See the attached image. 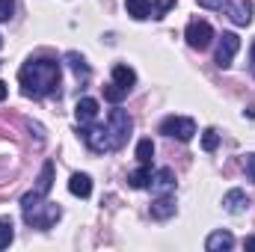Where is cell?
<instances>
[{
  "instance_id": "cell-1",
  "label": "cell",
  "mask_w": 255,
  "mask_h": 252,
  "mask_svg": "<svg viewBox=\"0 0 255 252\" xmlns=\"http://www.w3.org/2000/svg\"><path fill=\"white\" fill-rule=\"evenodd\" d=\"M18 83L27 98H48L60 89V63L48 57L27 60L18 71Z\"/></svg>"
},
{
  "instance_id": "cell-2",
  "label": "cell",
  "mask_w": 255,
  "mask_h": 252,
  "mask_svg": "<svg viewBox=\"0 0 255 252\" xmlns=\"http://www.w3.org/2000/svg\"><path fill=\"white\" fill-rule=\"evenodd\" d=\"M63 217V208L60 205H54V202H42V205H36L33 211H24V220H27V226L30 229H51L57 220Z\"/></svg>"
},
{
  "instance_id": "cell-3",
  "label": "cell",
  "mask_w": 255,
  "mask_h": 252,
  "mask_svg": "<svg viewBox=\"0 0 255 252\" xmlns=\"http://www.w3.org/2000/svg\"><path fill=\"white\" fill-rule=\"evenodd\" d=\"M107 130H110V139H113V151L116 148H122L128 142V136H130V130H133V119L128 116L125 110H110V119H107Z\"/></svg>"
},
{
  "instance_id": "cell-4",
  "label": "cell",
  "mask_w": 255,
  "mask_h": 252,
  "mask_svg": "<svg viewBox=\"0 0 255 252\" xmlns=\"http://www.w3.org/2000/svg\"><path fill=\"white\" fill-rule=\"evenodd\" d=\"M160 133L175 136V139H181V142H190L193 136H196V122L187 119V116H166V119L160 122Z\"/></svg>"
},
{
  "instance_id": "cell-5",
  "label": "cell",
  "mask_w": 255,
  "mask_h": 252,
  "mask_svg": "<svg viewBox=\"0 0 255 252\" xmlns=\"http://www.w3.org/2000/svg\"><path fill=\"white\" fill-rule=\"evenodd\" d=\"M80 136L83 142L95 151V154H104V151H113V139H110V130L101 125H80Z\"/></svg>"
},
{
  "instance_id": "cell-6",
  "label": "cell",
  "mask_w": 255,
  "mask_h": 252,
  "mask_svg": "<svg viewBox=\"0 0 255 252\" xmlns=\"http://www.w3.org/2000/svg\"><path fill=\"white\" fill-rule=\"evenodd\" d=\"M184 39H187V45L196 48V51H205L211 42H214V27L208 24V21H190L187 24V30H184Z\"/></svg>"
},
{
  "instance_id": "cell-7",
  "label": "cell",
  "mask_w": 255,
  "mask_h": 252,
  "mask_svg": "<svg viewBox=\"0 0 255 252\" xmlns=\"http://www.w3.org/2000/svg\"><path fill=\"white\" fill-rule=\"evenodd\" d=\"M238 51H241L238 33H223V36H220V45H217V65H220V68H229Z\"/></svg>"
},
{
  "instance_id": "cell-8",
  "label": "cell",
  "mask_w": 255,
  "mask_h": 252,
  "mask_svg": "<svg viewBox=\"0 0 255 252\" xmlns=\"http://www.w3.org/2000/svg\"><path fill=\"white\" fill-rule=\"evenodd\" d=\"M229 18L238 27H247L253 21V0H229Z\"/></svg>"
},
{
  "instance_id": "cell-9",
  "label": "cell",
  "mask_w": 255,
  "mask_h": 252,
  "mask_svg": "<svg viewBox=\"0 0 255 252\" xmlns=\"http://www.w3.org/2000/svg\"><path fill=\"white\" fill-rule=\"evenodd\" d=\"M151 217H154V220H169V217H175V196H172V193H160V196L151 202Z\"/></svg>"
},
{
  "instance_id": "cell-10",
  "label": "cell",
  "mask_w": 255,
  "mask_h": 252,
  "mask_svg": "<svg viewBox=\"0 0 255 252\" xmlns=\"http://www.w3.org/2000/svg\"><path fill=\"white\" fill-rule=\"evenodd\" d=\"M74 116H77L80 125H92L98 119V101L95 98H80L77 107H74Z\"/></svg>"
},
{
  "instance_id": "cell-11",
  "label": "cell",
  "mask_w": 255,
  "mask_h": 252,
  "mask_svg": "<svg viewBox=\"0 0 255 252\" xmlns=\"http://www.w3.org/2000/svg\"><path fill=\"white\" fill-rule=\"evenodd\" d=\"M235 247V235L232 232H214V235H208V241H205V250L208 252H229Z\"/></svg>"
},
{
  "instance_id": "cell-12",
  "label": "cell",
  "mask_w": 255,
  "mask_h": 252,
  "mask_svg": "<svg viewBox=\"0 0 255 252\" xmlns=\"http://www.w3.org/2000/svg\"><path fill=\"white\" fill-rule=\"evenodd\" d=\"M148 187L157 190V193H172V190H175V172H172L169 166L151 172V184H148Z\"/></svg>"
},
{
  "instance_id": "cell-13",
  "label": "cell",
  "mask_w": 255,
  "mask_h": 252,
  "mask_svg": "<svg viewBox=\"0 0 255 252\" xmlns=\"http://www.w3.org/2000/svg\"><path fill=\"white\" fill-rule=\"evenodd\" d=\"M247 205H250V199H247L244 190H229V193L223 196V208H226L229 214H244Z\"/></svg>"
},
{
  "instance_id": "cell-14",
  "label": "cell",
  "mask_w": 255,
  "mask_h": 252,
  "mask_svg": "<svg viewBox=\"0 0 255 252\" xmlns=\"http://www.w3.org/2000/svg\"><path fill=\"white\" fill-rule=\"evenodd\" d=\"M68 190H71V196L89 199V196H92V178L83 175V172H74V175L68 178Z\"/></svg>"
},
{
  "instance_id": "cell-15",
  "label": "cell",
  "mask_w": 255,
  "mask_h": 252,
  "mask_svg": "<svg viewBox=\"0 0 255 252\" xmlns=\"http://www.w3.org/2000/svg\"><path fill=\"white\" fill-rule=\"evenodd\" d=\"M51 187H54V160H48L45 166H42V172H39V178H36V187H33V193H39L42 199L51 193Z\"/></svg>"
},
{
  "instance_id": "cell-16",
  "label": "cell",
  "mask_w": 255,
  "mask_h": 252,
  "mask_svg": "<svg viewBox=\"0 0 255 252\" xmlns=\"http://www.w3.org/2000/svg\"><path fill=\"white\" fill-rule=\"evenodd\" d=\"M65 63L71 65V71H74V77H77V80H89V74H92V71H89V65H86V60H83L80 54L68 51V54H65Z\"/></svg>"
},
{
  "instance_id": "cell-17",
  "label": "cell",
  "mask_w": 255,
  "mask_h": 252,
  "mask_svg": "<svg viewBox=\"0 0 255 252\" xmlns=\"http://www.w3.org/2000/svg\"><path fill=\"white\" fill-rule=\"evenodd\" d=\"M113 83L125 86L128 92H130V89H133V83H136V71H133L130 65H116V68H113Z\"/></svg>"
},
{
  "instance_id": "cell-18",
  "label": "cell",
  "mask_w": 255,
  "mask_h": 252,
  "mask_svg": "<svg viewBox=\"0 0 255 252\" xmlns=\"http://www.w3.org/2000/svg\"><path fill=\"white\" fill-rule=\"evenodd\" d=\"M125 9H128V15L136 18V21L151 18V3L148 0H125Z\"/></svg>"
},
{
  "instance_id": "cell-19",
  "label": "cell",
  "mask_w": 255,
  "mask_h": 252,
  "mask_svg": "<svg viewBox=\"0 0 255 252\" xmlns=\"http://www.w3.org/2000/svg\"><path fill=\"white\" fill-rule=\"evenodd\" d=\"M128 184H130L133 190H145L148 184H151V169H148V166H139L136 172L128 175Z\"/></svg>"
},
{
  "instance_id": "cell-20",
  "label": "cell",
  "mask_w": 255,
  "mask_h": 252,
  "mask_svg": "<svg viewBox=\"0 0 255 252\" xmlns=\"http://www.w3.org/2000/svg\"><path fill=\"white\" fill-rule=\"evenodd\" d=\"M151 157H154V142H151V139H139V142H136V160H139L142 166H148Z\"/></svg>"
},
{
  "instance_id": "cell-21",
  "label": "cell",
  "mask_w": 255,
  "mask_h": 252,
  "mask_svg": "<svg viewBox=\"0 0 255 252\" xmlns=\"http://www.w3.org/2000/svg\"><path fill=\"white\" fill-rule=\"evenodd\" d=\"M15 238V223L9 217H0V250H6Z\"/></svg>"
},
{
  "instance_id": "cell-22",
  "label": "cell",
  "mask_w": 255,
  "mask_h": 252,
  "mask_svg": "<svg viewBox=\"0 0 255 252\" xmlns=\"http://www.w3.org/2000/svg\"><path fill=\"white\" fill-rule=\"evenodd\" d=\"M104 98H107L110 104H119L122 98H128V89L119 86V83H110V86H104Z\"/></svg>"
},
{
  "instance_id": "cell-23",
  "label": "cell",
  "mask_w": 255,
  "mask_h": 252,
  "mask_svg": "<svg viewBox=\"0 0 255 252\" xmlns=\"http://www.w3.org/2000/svg\"><path fill=\"white\" fill-rule=\"evenodd\" d=\"M217 145H220V133H217L214 127H208V130L202 133V148H205V151H214Z\"/></svg>"
},
{
  "instance_id": "cell-24",
  "label": "cell",
  "mask_w": 255,
  "mask_h": 252,
  "mask_svg": "<svg viewBox=\"0 0 255 252\" xmlns=\"http://www.w3.org/2000/svg\"><path fill=\"white\" fill-rule=\"evenodd\" d=\"M172 6H175V0H154V18H163Z\"/></svg>"
},
{
  "instance_id": "cell-25",
  "label": "cell",
  "mask_w": 255,
  "mask_h": 252,
  "mask_svg": "<svg viewBox=\"0 0 255 252\" xmlns=\"http://www.w3.org/2000/svg\"><path fill=\"white\" fill-rule=\"evenodd\" d=\"M12 12H15V0H0V24H3V21H9V18H12Z\"/></svg>"
},
{
  "instance_id": "cell-26",
  "label": "cell",
  "mask_w": 255,
  "mask_h": 252,
  "mask_svg": "<svg viewBox=\"0 0 255 252\" xmlns=\"http://www.w3.org/2000/svg\"><path fill=\"white\" fill-rule=\"evenodd\" d=\"M202 9H223V6H229V0H196Z\"/></svg>"
},
{
  "instance_id": "cell-27",
  "label": "cell",
  "mask_w": 255,
  "mask_h": 252,
  "mask_svg": "<svg viewBox=\"0 0 255 252\" xmlns=\"http://www.w3.org/2000/svg\"><path fill=\"white\" fill-rule=\"evenodd\" d=\"M247 175H250V181L255 184V154H247Z\"/></svg>"
},
{
  "instance_id": "cell-28",
  "label": "cell",
  "mask_w": 255,
  "mask_h": 252,
  "mask_svg": "<svg viewBox=\"0 0 255 252\" xmlns=\"http://www.w3.org/2000/svg\"><path fill=\"white\" fill-rule=\"evenodd\" d=\"M6 95H9V86H6V83H3V80H0V101H3V98H6Z\"/></svg>"
},
{
  "instance_id": "cell-29",
  "label": "cell",
  "mask_w": 255,
  "mask_h": 252,
  "mask_svg": "<svg viewBox=\"0 0 255 252\" xmlns=\"http://www.w3.org/2000/svg\"><path fill=\"white\" fill-rule=\"evenodd\" d=\"M247 250L255 252V235H253V238H247Z\"/></svg>"
},
{
  "instance_id": "cell-30",
  "label": "cell",
  "mask_w": 255,
  "mask_h": 252,
  "mask_svg": "<svg viewBox=\"0 0 255 252\" xmlns=\"http://www.w3.org/2000/svg\"><path fill=\"white\" fill-rule=\"evenodd\" d=\"M250 63H253V71H255V42H253V48H250Z\"/></svg>"
},
{
  "instance_id": "cell-31",
  "label": "cell",
  "mask_w": 255,
  "mask_h": 252,
  "mask_svg": "<svg viewBox=\"0 0 255 252\" xmlns=\"http://www.w3.org/2000/svg\"><path fill=\"white\" fill-rule=\"evenodd\" d=\"M0 48H3V36H0Z\"/></svg>"
}]
</instances>
